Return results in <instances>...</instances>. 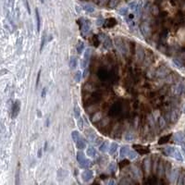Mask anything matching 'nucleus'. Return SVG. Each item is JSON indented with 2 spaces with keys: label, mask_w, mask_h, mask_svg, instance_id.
Listing matches in <instances>:
<instances>
[{
  "label": "nucleus",
  "mask_w": 185,
  "mask_h": 185,
  "mask_svg": "<svg viewBox=\"0 0 185 185\" xmlns=\"http://www.w3.org/2000/svg\"><path fill=\"white\" fill-rule=\"evenodd\" d=\"M117 149H118V144L115 143H112L110 147H109V154H110V155H114L116 153V151H117Z\"/></svg>",
  "instance_id": "obj_16"
},
{
  "label": "nucleus",
  "mask_w": 185,
  "mask_h": 185,
  "mask_svg": "<svg viewBox=\"0 0 185 185\" xmlns=\"http://www.w3.org/2000/svg\"><path fill=\"white\" fill-rule=\"evenodd\" d=\"M71 138L75 143L78 141L79 139L81 138V137H80V133H79L78 131H73V132H71Z\"/></svg>",
  "instance_id": "obj_17"
},
{
  "label": "nucleus",
  "mask_w": 185,
  "mask_h": 185,
  "mask_svg": "<svg viewBox=\"0 0 185 185\" xmlns=\"http://www.w3.org/2000/svg\"><path fill=\"white\" fill-rule=\"evenodd\" d=\"M45 34L44 33V35H43V37H42V42H41V48H40V50H43V48H44V43H45Z\"/></svg>",
  "instance_id": "obj_43"
},
{
  "label": "nucleus",
  "mask_w": 185,
  "mask_h": 185,
  "mask_svg": "<svg viewBox=\"0 0 185 185\" xmlns=\"http://www.w3.org/2000/svg\"><path fill=\"white\" fill-rule=\"evenodd\" d=\"M76 145L79 149H81V150L84 149V148L86 147V143H85V141H84V139H82V138L79 139L78 141L76 142Z\"/></svg>",
  "instance_id": "obj_6"
},
{
  "label": "nucleus",
  "mask_w": 185,
  "mask_h": 185,
  "mask_svg": "<svg viewBox=\"0 0 185 185\" xmlns=\"http://www.w3.org/2000/svg\"><path fill=\"white\" fill-rule=\"evenodd\" d=\"M69 67H70V69H74L75 68L77 67V59H76V58L72 57V58H70V61H69Z\"/></svg>",
  "instance_id": "obj_19"
},
{
  "label": "nucleus",
  "mask_w": 185,
  "mask_h": 185,
  "mask_svg": "<svg viewBox=\"0 0 185 185\" xmlns=\"http://www.w3.org/2000/svg\"><path fill=\"white\" fill-rule=\"evenodd\" d=\"M74 111V117L75 118H80V115H81V112H80V108H79L78 106H75L73 109Z\"/></svg>",
  "instance_id": "obj_30"
},
{
  "label": "nucleus",
  "mask_w": 185,
  "mask_h": 185,
  "mask_svg": "<svg viewBox=\"0 0 185 185\" xmlns=\"http://www.w3.org/2000/svg\"><path fill=\"white\" fill-rule=\"evenodd\" d=\"M83 9H84L86 12H88V13H92V12L95 11V7H92V6H91V5H84V6H83Z\"/></svg>",
  "instance_id": "obj_24"
},
{
  "label": "nucleus",
  "mask_w": 185,
  "mask_h": 185,
  "mask_svg": "<svg viewBox=\"0 0 185 185\" xmlns=\"http://www.w3.org/2000/svg\"><path fill=\"white\" fill-rule=\"evenodd\" d=\"M174 140L179 143H182L185 140L184 134H183L182 132H177V133H175V135H174Z\"/></svg>",
  "instance_id": "obj_5"
},
{
  "label": "nucleus",
  "mask_w": 185,
  "mask_h": 185,
  "mask_svg": "<svg viewBox=\"0 0 185 185\" xmlns=\"http://www.w3.org/2000/svg\"><path fill=\"white\" fill-rule=\"evenodd\" d=\"M86 154H87V155H89V156H91V157L96 156V151H95V149L94 147L88 148L87 151H86Z\"/></svg>",
  "instance_id": "obj_13"
},
{
  "label": "nucleus",
  "mask_w": 185,
  "mask_h": 185,
  "mask_svg": "<svg viewBox=\"0 0 185 185\" xmlns=\"http://www.w3.org/2000/svg\"><path fill=\"white\" fill-rule=\"evenodd\" d=\"M149 166H150V159L149 158H146L145 161H144V169H145L146 171H149Z\"/></svg>",
  "instance_id": "obj_39"
},
{
  "label": "nucleus",
  "mask_w": 185,
  "mask_h": 185,
  "mask_svg": "<svg viewBox=\"0 0 185 185\" xmlns=\"http://www.w3.org/2000/svg\"><path fill=\"white\" fill-rule=\"evenodd\" d=\"M92 44H94V45L95 46H98L100 44V41H99V38H98V36H94L92 37Z\"/></svg>",
  "instance_id": "obj_34"
},
{
  "label": "nucleus",
  "mask_w": 185,
  "mask_h": 185,
  "mask_svg": "<svg viewBox=\"0 0 185 185\" xmlns=\"http://www.w3.org/2000/svg\"><path fill=\"white\" fill-rule=\"evenodd\" d=\"M178 112H177V110L176 109H174V110H172L170 112V114H169V118H170V120L172 121V122H175L176 120L178 119Z\"/></svg>",
  "instance_id": "obj_10"
},
{
  "label": "nucleus",
  "mask_w": 185,
  "mask_h": 185,
  "mask_svg": "<svg viewBox=\"0 0 185 185\" xmlns=\"http://www.w3.org/2000/svg\"><path fill=\"white\" fill-rule=\"evenodd\" d=\"M157 170H158L159 175H162V174H163V172H164V166H163V162H160L159 166H158Z\"/></svg>",
  "instance_id": "obj_36"
},
{
  "label": "nucleus",
  "mask_w": 185,
  "mask_h": 185,
  "mask_svg": "<svg viewBox=\"0 0 185 185\" xmlns=\"http://www.w3.org/2000/svg\"><path fill=\"white\" fill-rule=\"evenodd\" d=\"M40 77H41V69H40L39 72H38V74H37V79H36V87H38V85H39Z\"/></svg>",
  "instance_id": "obj_46"
},
{
  "label": "nucleus",
  "mask_w": 185,
  "mask_h": 185,
  "mask_svg": "<svg viewBox=\"0 0 185 185\" xmlns=\"http://www.w3.org/2000/svg\"><path fill=\"white\" fill-rule=\"evenodd\" d=\"M24 2H25L26 8H27L28 12H29V14H30V13H31V9H30V7H29V3H28V0H24Z\"/></svg>",
  "instance_id": "obj_49"
},
{
  "label": "nucleus",
  "mask_w": 185,
  "mask_h": 185,
  "mask_svg": "<svg viewBox=\"0 0 185 185\" xmlns=\"http://www.w3.org/2000/svg\"><path fill=\"white\" fill-rule=\"evenodd\" d=\"M114 183H115V181H114V180H109V181H108V184H114Z\"/></svg>",
  "instance_id": "obj_52"
},
{
  "label": "nucleus",
  "mask_w": 185,
  "mask_h": 185,
  "mask_svg": "<svg viewBox=\"0 0 185 185\" xmlns=\"http://www.w3.org/2000/svg\"><path fill=\"white\" fill-rule=\"evenodd\" d=\"M175 150L176 149L174 147H166L165 148V153H166V155H169V156H173Z\"/></svg>",
  "instance_id": "obj_15"
},
{
  "label": "nucleus",
  "mask_w": 185,
  "mask_h": 185,
  "mask_svg": "<svg viewBox=\"0 0 185 185\" xmlns=\"http://www.w3.org/2000/svg\"><path fill=\"white\" fill-rule=\"evenodd\" d=\"M111 45H112V42H111V40L109 39L108 37H106V38H105V40H104V46H105V48H106V49L110 48Z\"/></svg>",
  "instance_id": "obj_18"
},
{
  "label": "nucleus",
  "mask_w": 185,
  "mask_h": 185,
  "mask_svg": "<svg viewBox=\"0 0 185 185\" xmlns=\"http://www.w3.org/2000/svg\"><path fill=\"white\" fill-rule=\"evenodd\" d=\"M181 92H182V86L181 85L178 86V87L176 88V92H177V94H180Z\"/></svg>",
  "instance_id": "obj_47"
},
{
  "label": "nucleus",
  "mask_w": 185,
  "mask_h": 185,
  "mask_svg": "<svg viewBox=\"0 0 185 185\" xmlns=\"http://www.w3.org/2000/svg\"><path fill=\"white\" fill-rule=\"evenodd\" d=\"M98 76H99L100 78L102 79V80H103V79L105 80V79L107 78L109 75L107 74V72H106V70H104V69H100L99 72H98Z\"/></svg>",
  "instance_id": "obj_22"
},
{
  "label": "nucleus",
  "mask_w": 185,
  "mask_h": 185,
  "mask_svg": "<svg viewBox=\"0 0 185 185\" xmlns=\"http://www.w3.org/2000/svg\"><path fill=\"white\" fill-rule=\"evenodd\" d=\"M94 178V172L91 169H86L81 173V179L84 182H88L90 181L92 179Z\"/></svg>",
  "instance_id": "obj_2"
},
{
  "label": "nucleus",
  "mask_w": 185,
  "mask_h": 185,
  "mask_svg": "<svg viewBox=\"0 0 185 185\" xmlns=\"http://www.w3.org/2000/svg\"><path fill=\"white\" fill-rule=\"evenodd\" d=\"M83 49H84V44H83L82 42H79L78 45H77V51H78V53L81 54Z\"/></svg>",
  "instance_id": "obj_26"
},
{
  "label": "nucleus",
  "mask_w": 185,
  "mask_h": 185,
  "mask_svg": "<svg viewBox=\"0 0 185 185\" xmlns=\"http://www.w3.org/2000/svg\"><path fill=\"white\" fill-rule=\"evenodd\" d=\"M137 7H138V5H137L136 2H132L130 4V8L131 9H134V10H136Z\"/></svg>",
  "instance_id": "obj_42"
},
{
  "label": "nucleus",
  "mask_w": 185,
  "mask_h": 185,
  "mask_svg": "<svg viewBox=\"0 0 185 185\" xmlns=\"http://www.w3.org/2000/svg\"><path fill=\"white\" fill-rule=\"evenodd\" d=\"M141 31H142V32H143V34L146 36V35L148 34L149 28H148V26L145 25V24H143V25H142V27H141Z\"/></svg>",
  "instance_id": "obj_28"
},
{
  "label": "nucleus",
  "mask_w": 185,
  "mask_h": 185,
  "mask_svg": "<svg viewBox=\"0 0 185 185\" xmlns=\"http://www.w3.org/2000/svg\"><path fill=\"white\" fill-rule=\"evenodd\" d=\"M143 57H144V53H143V48L139 46L138 49H137V59H138L139 61H140V60L142 61L143 58Z\"/></svg>",
  "instance_id": "obj_14"
},
{
  "label": "nucleus",
  "mask_w": 185,
  "mask_h": 185,
  "mask_svg": "<svg viewBox=\"0 0 185 185\" xmlns=\"http://www.w3.org/2000/svg\"><path fill=\"white\" fill-rule=\"evenodd\" d=\"M46 147H47V143H45V144H44V151H45L46 149H47Z\"/></svg>",
  "instance_id": "obj_54"
},
{
  "label": "nucleus",
  "mask_w": 185,
  "mask_h": 185,
  "mask_svg": "<svg viewBox=\"0 0 185 185\" xmlns=\"http://www.w3.org/2000/svg\"><path fill=\"white\" fill-rule=\"evenodd\" d=\"M117 24V21H116L114 18H109L107 20L105 21V22L103 23V26L106 28H111V27H114V26Z\"/></svg>",
  "instance_id": "obj_4"
},
{
  "label": "nucleus",
  "mask_w": 185,
  "mask_h": 185,
  "mask_svg": "<svg viewBox=\"0 0 185 185\" xmlns=\"http://www.w3.org/2000/svg\"><path fill=\"white\" fill-rule=\"evenodd\" d=\"M128 156H129L130 159H135L137 157V153L135 151H130L129 154H128Z\"/></svg>",
  "instance_id": "obj_31"
},
{
  "label": "nucleus",
  "mask_w": 185,
  "mask_h": 185,
  "mask_svg": "<svg viewBox=\"0 0 185 185\" xmlns=\"http://www.w3.org/2000/svg\"><path fill=\"white\" fill-rule=\"evenodd\" d=\"M132 172H133L134 175L136 176V177H138V178L142 175V174H141V171H140V169H137V168H133V169H132Z\"/></svg>",
  "instance_id": "obj_35"
},
{
  "label": "nucleus",
  "mask_w": 185,
  "mask_h": 185,
  "mask_svg": "<svg viewBox=\"0 0 185 185\" xmlns=\"http://www.w3.org/2000/svg\"><path fill=\"white\" fill-rule=\"evenodd\" d=\"M78 127L80 128L81 130H82L83 129V120H82V118L80 117L79 118V119H78Z\"/></svg>",
  "instance_id": "obj_41"
},
{
  "label": "nucleus",
  "mask_w": 185,
  "mask_h": 185,
  "mask_svg": "<svg viewBox=\"0 0 185 185\" xmlns=\"http://www.w3.org/2000/svg\"><path fill=\"white\" fill-rule=\"evenodd\" d=\"M133 148H135V150L138 153H140L141 155H145L149 153V148L145 147V146L140 145V144H134Z\"/></svg>",
  "instance_id": "obj_3"
},
{
  "label": "nucleus",
  "mask_w": 185,
  "mask_h": 185,
  "mask_svg": "<svg viewBox=\"0 0 185 185\" xmlns=\"http://www.w3.org/2000/svg\"><path fill=\"white\" fill-rule=\"evenodd\" d=\"M165 124H166V122H165V119H164V118H159V126H160V128H164L165 127Z\"/></svg>",
  "instance_id": "obj_45"
},
{
  "label": "nucleus",
  "mask_w": 185,
  "mask_h": 185,
  "mask_svg": "<svg viewBox=\"0 0 185 185\" xmlns=\"http://www.w3.org/2000/svg\"><path fill=\"white\" fill-rule=\"evenodd\" d=\"M173 157L175 158L176 160H178V161H182V156H181V154L180 153V151L178 150H175L174 152V155Z\"/></svg>",
  "instance_id": "obj_25"
},
{
  "label": "nucleus",
  "mask_w": 185,
  "mask_h": 185,
  "mask_svg": "<svg viewBox=\"0 0 185 185\" xmlns=\"http://www.w3.org/2000/svg\"><path fill=\"white\" fill-rule=\"evenodd\" d=\"M127 11H128L127 7H122V8H120L119 10H118V13L121 14V15H126Z\"/></svg>",
  "instance_id": "obj_44"
},
{
  "label": "nucleus",
  "mask_w": 185,
  "mask_h": 185,
  "mask_svg": "<svg viewBox=\"0 0 185 185\" xmlns=\"http://www.w3.org/2000/svg\"><path fill=\"white\" fill-rule=\"evenodd\" d=\"M41 3H44V0H41Z\"/></svg>",
  "instance_id": "obj_55"
},
{
  "label": "nucleus",
  "mask_w": 185,
  "mask_h": 185,
  "mask_svg": "<svg viewBox=\"0 0 185 185\" xmlns=\"http://www.w3.org/2000/svg\"><path fill=\"white\" fill-rule=\"evenodd\" d=\"M134 18L133 14H130V15H129V18H130V20H132V18Z\"/></svg>",
  "instance_id": "obj_51"
},
{
  "label": "nucleus",
  "mask_w": 185,
  "mask_h": 185,
  "mask_svg": "<svg viewBox=\"0 0 185 185\" xmlns=\"http://www.w3.org/2000/svg\"><path fill=\"white\" fill-rule=\"evenodd\" d=\"M133 139H134V135L132 132H128V133H126V135H125V140L128 142L133 141Z\"/></svg>",
  "instance_id": "obj_27"
},
{
  "label": "nucleus",
  "mask_w": 185,
  "mask_h": 185,
  "mask_svg": "<svg viewBox=\"0 0 185 185\" xmlns=\"http://www.w3.org/2000/svg\"><path fill=\"white\" fill-rule=\"evenodd\" d=\"M169 139H170V135H166V136H163L162 138L159 139L158 143H159V144H164V143H168V142L169 141Z\"/></svg>",
  "instance_id": "obj_21"
},
{
  "label": "nucleus",
  "mask_w": 185,
  "mask_h": 185,
  "mask_svg": "<svg viewBox=\"0 0 185 185\" xmlns=\"http://www.w3.org/2000/svg\"><path fill=\"white\" fill-rule=\"evenodd\" d=\"M99 150L101 151V152H106V150H107V143H103L101 144V145L99 146Z\"/></svg>",
  "instance_id": "obj_33"
},
{
  "label": "nucleus",
  "mask_w": 185,
  "mask_h": 185,
  "mask_svg": "<svg viewBox=\"0 0 185 185\" xmlns=\"http://www.w3.org/2000/svg\"><path fill=\"white\" fill-rule=\"evenodd\" d=\"M91 165H92V161H91V160H89V159L83 160L82 162H81V163H80V166H81V168H82V169H88V168H89Z\"/></svg>",
  "instance_id": "obj_12"
},
{
  "label": "nucleus",
  "mask_w": 185,
  "mask_h": 185,
  "mask_svg": "<svg viewBox=\"0 0 185 185\" xmlns=\"http://www.w3.org/2000/svg\"><path fill=\"white\" fill-rule=\"evenodd\" d=\"M46 91H47V89H46V88H44V89H43V91H42V95H41L42 98H44V97H45Z\"/></svg>",
  "instance_id": "obj_48"
},
{
  "label": "nucleus",
  "mask_w": 185,
  "mask_h": 185,
  "mask_svg": "<svg viewBox=\"0 0 185 185\" xmlns=\"http://www.w3.org/2000/svg\"><path fill=\"white\" fill-rule=\"evenodd\" d=\"M90 30V21H85V22L82 23V26H81V31H82L83 33H86V32H89Z\"/></svg>",
  "instance_id": "obj_11"
},
{
  "label": "nucleus",
  "mask_w": 185,
  "mask_h": 185,
  "mask_svg": "<svg viewBox=\"0 0 185 185\" xmlns=\"http://www.w3.org/2000/svg\"><path fill=\"white\" fill-rule=\"evenodd\" d=\"M108 170L110 171V172H113V171L116 170V164L114 163V162H111L110 164H109V166H108Z\"/></svg>",
  "instance_id": "obj_37"
},
{
  "label": "nucleus",
  "mask_w": 185,
  "mask_h": 185,
  "mask_svg": "<svg viewBox=\"0 0 185 185\" xmlns=\"http://www.w3.org/2000/svg\"><path fill=\"white\" fill-rule=\"evenodd\" d=\"M42 156V149H39L38 150V157H41Z\"/></svg>",
  "instance_id": "obj_50"
},
{
  "label": "nucleus",
  "mask_w": 185,
  "mask_h": 185,
  "mask_svg": "<svg viewBox=\"0 0 185 185\" xmlns=\"http://www.w3.org/2000/svg\"><path fill=\"white\" fill-rule=\"evenodd\" d=\"M37 114H38V116H39V117H41V112H40V110H39V109H38V110H37Z\"/></svg>",
  "instance_id": "obj_53"
},
{
  "label": "nucleus",
  "mask_w": 185,
  "mask_h": 185,
  "mask_svg": "<svg viewBox=\"0 0 185 185\" xmlns=\"http://www.w3.org/2000/svg\"><path fill=\"white\" fill-rule=\"evenodd\" d=\"M116 43H117L118 48L119 49L120 51H121V53H125V52H126V51H125V45L123 44L121 39H119V38H117V39H116Z\"/></svg>",
  "instance_id": "obj_8"
},
{
  "label": "nucleus",
  "mask_w": 185,
  "mask_h": 185,
  "mask_svg": "<svg viewBox=\"0 0 185 185\" xmlns=\"http://www.w3.org/2000/svg\"><path fill=\"white\" fill-rule=\"evenodd\" d=\"M20 110H21V102L18 101V100H16V101L14 102V104H13V106H12V108H11L12 118H15L18 115Z\"/></svg>",
  "instance_id": "obj_1"
},
{
  "label": "nucleus",
  "mask_w": 185,
  "mask_h": 185,
  "mask_svg": "<svg viewBox=\"0 0 185 185\" xmlns=\"http://www.w3.org/2000/svg\"><path fill=\"white\" fill-rule=\"evenodd\" d=\"M66 175H68V173L65 172L64 169H59L58 172V180H63L66 177Z\"/></svg>",
  "instance_id": "obj_20"
},
{
  "label": "nucleus",
  "mask_w": 185,
  "mask_h": 185,
  "mask_svg": "<svg viewBox=\"0 0 185 185\" xmlns=\"http://www.w3.org/2000/svg\"><path fill=\"white\" fill-rule=\"evenodd\" d=\"M85 159H86L85 155H84V154H83L82 152H81V151H80V152L77 153V160H78L80 163H81V162H82L83 160H85Z\"/></svg>",
  "instance_id": "obj_23"
},
{
  "label": "nucleus",
  "mask_w": 185,
  "mask_h": 185,
  "mask_svg": "<svg viewBox=\"0 0 185 185\" xmlns=\"http://www.w3.org/2000/svg\"><path fill=\"white\" fill-rule=\"evenodd\" d=\"M90 55H91V49H86L85 52H84V58L83 59H85L86 61H88V59L90 58Z\"/></svg>",
  "instance_id": "obj_32"
},
{
  "label": "nucleus",
  "mask_w": 185,
  "mask_h": 185,
  "mask_svg": "<svg viewBox=\"0 0 185 185\" xmlns=\"http://www.w3.org/2000/svg\"><path fill=\"white\" fill-rule=\"evenodd\" d=\"M35 16H36V24H37V31L39 32L40 28H41V18H40V13L39 9H35Z\"/></svg>",
  "instance_id": "obj_7"
},
{
  "label": "nucleus",
  "mask_w": 185,
  "mask_h": 185,
  "mask_svg": "<svg viewBox=\"0 0 185 185\" xmlns=\"http://www.w3.org/2000/svg\"><path fill=\"white\" fill-rule=\"evenodd\" d=\"M129 152H130V150H129V147H128V146H122V147L120 148L119 156H120V157L126 156V155H128Z\"/></svg>",
  "instance_id": "obj_9"
},
{
  "label": "nucleus",
  "mask_w": 185,
  "mask_h": 185,
  "mask_svg": "<svg viewBox=\"0 0 185 185\" xmlns=\"http://www.w3.org/2000/svg\"><path fill=\"white\" fill-rule=\"evenodd\" d=\"M127 165H129V161L128 160H123V161H121L118 164V166H119V168L120 169H123L125 166H127Z\"/></svg>",
  "instance_id": "obj_40"
},
{
  "label": "nucleus",
  "mask_w": 185,
  "mask_h": 185,
  "mask_svg": "<svg viewBox=\"0 0 185 185\" xmlns=\"http://www.w3.org/2000/svg\"><path fill=\"white\" fill-rule=\"evenodd\" d=\"M118 3V0H110V2H109V7H115Z\"/></svg>",
  "instance_id": "obj_38"
},
{
  "label": "nucleus",
  "mask_w": 185,
  "mask_h": 185,
  "mask_svg": "<svg viewBox=\"0 0 185 185\" xmlns=\"http://www.w3.org/2000/svg\"><path fill=\"white\" fill-rule=\"evenodd\" d=\"M74 80H75V81H77V82H79V81L81 80V72L80 71V70L74 74Z\"/></svg>",
  "instance_id": "obj_29"
}]
</instances>
